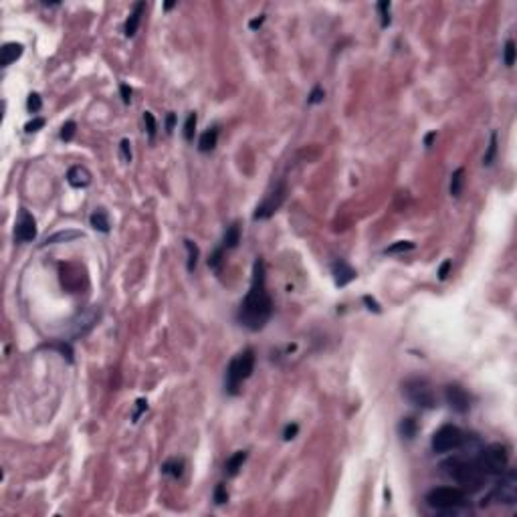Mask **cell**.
<instances>
[{"label":"cell","mask_w":517,"mask_h":517,"mask_svg":"<svg viewBox=\"0 0 517 517\" xmlns=\"http://www.w3.org/2000/svg\"><path fill=\"white\" fill-rule=\"evenodd\" d=\"M265 263L261 259L255 261L253 267V281L251 289L239 307V323L251 331H259L267 325V321L273 316V299L265 285Z\"/></svg>","instance_id":"obj_1"},{"label":"cell","mask_w":517,"mask_h":517,"mask_svg":"<svg viewBox=\"0 0 517 517\" xmlns=\"http://www.w3.org/2000/svg\"><path fill=\"white\" fill-rule=\"evenodd\" d=\"M440 469H442V473L446 475V477H451L453 481H457L461 487H463V491H479L481 487H483V471L477 467V463L475 461H465V459H459V457H455V459H448V461H444L442 465H440Z\"/></svg>","instance_id":"obj_2"},{"label":"cell","mask_w":517,"mask_h":517,"mask_svg":"<svg viewBox=\"0 0 517 517\" xmlns=\"http://www.w3.org/2000/svg\"><path fill=\"white\" fill-rule=\"evenodd\" d=\"M255 370V350L246 348L231 359L224 376V388L229 394H239L240 382H244Z\"/></svg>","instance_id":"obj_3"},{"label":"cell","mask_w":517,"mask_h":517,"mask_svg":"<svg viewBox=\"0 0 517 517\" xmlns=\"http://www.w3.org/2000/svg\"><path fill=\"white\" fill-rule=\"evenodd\" d=\"M475 463L483 471V475H501L509 465V451L505 444L493 442V444L481 448Z\"/></svg>","instance_id":"obj_4"},{"label":"cell","mask_w":517,"mask_h":517,"mask_svg":"<svg viewBox=\"0 0 517 517\" xmlns=\"http://www.w3.org/2000/svg\"><path fill=\"white\" fill-rule=\"evenodd\" d=\"M402 394L406 400L418 408H435L437 406V394L433 390V384L426 378H408L402 384Z\"/></svg>","instance_id":"obj_5"},{"label":"cell","mask_w":517,"mask_h":517,"mask_svg":"<svg viewBox=\"0 0 517 517\" xmlns=\"http://www.w3.org/2000/svg\"><path fill=\"white\" fill-rule=\"evenodd\" d=\"M426 503L444 513H457L465 503V491L459 487H437L426 495Z\"/></svg>","instance_id":"obj_6"},{"label":"cell","mask_w":517,"mask_h":517,"mask_svg":"<svg viewBox=\"0 0 517 517\" xmlns=\"http://www.w3.org/2000/svg\"><path fill=\"white\" fill-rule=\"evenodd\" d=\"M465 442V435L459 426L455 424H444L440 426L437 433L433 435V451L435 453H448V451H457L461 448Z\"/></svg>","instance_id":"obj_7"},{"label":"cell","mask_w":517,"mask_h":517,"mask_svg":"<svg viewBox=\"0 0 517 517\" xmlns=\"http://www.w3.org/2000/svg\"><path fill=\"white\" fill-rule=\"evenodd\" d=\"M285 194H287V188H285V182H281V184H277V186L265 196V200L257 206L253 218H255V220H267V218H271L279 208H281V204H283V200H285Z\"/></svg>","instance_id":"obj_8"},{"label":"cell","mask_w":517,"mask_h":517,"mask_svg":"<svg viewBox=\"0 0 517 517\" xmlns=\"http://www.w3.org/2000/svg\"><path fill=\"white\" fill-rule=\"evenodd\" d=\"M505 475H501L499 483L495 485V491H493V497L499 501V503H515L517 499V475L515 471H503Z\"/></svg>","instance_id":"obj_9"},{"label":"cell","mask_w":517,"mask_h":517,"mask_svg":"<svg viewBox=\"0 0 517 517\" xmlns=\"http://www.w3.org/2000/svg\"><path fill=\"white\" fill-rule=\"evenodd\" d=\"M14 237L18 242H33L37 239V220L29 210H20L18 220H16V229H14Z\"/></svg>","instance_id":"obj_10"},{"label":"cell","mask_w":517,"mask_h":517,"mask_svg":"<svg viewBox=\"0 0 517 517\" xmlns=\"http://www.w3.org/2000/svg\"><path fill=\"white\" fill-rule=\"evenodd\" d=\"M444 396H446L448 406H451L455 412H459V414L469 412V408H471V398L465 392V388H461L459 384H448L446 390H444Z\"/></svg>","instance_id":"obj_11"},{"label":"cell","mask_w":517,"mask_h":517,"mask_svg":"<svg viewBox=\"0 0 517 517\" xmlns=\"http://www.w3.org/2000/svg\"><path fill=\"white\" fill-rule=\"evenodd\" d=\"M97 319H99V309H89V311L81 313L79 318L73 319V323H71V333H73V338H83V335H87V333L95 327Z\"/></svg>","instance_id":"obj_12"},{"label":"cell","mask_w":517,"mask_h":517,"mask_svg":"<svg viewBox=\"0 0 517 517\" xmlns=\"http://www.w3.org/2000/svg\"><path fill=\"white\" fill-rule=\"evenodd\" d=\"M67 182L73 188H85V186L91 184V172L85 166H73L67 172Z\"/></svg>","instance_id":"obj_13"},{"label":"cell","mask_w":517,"mask_h":517,"mask_svg":"<svg viewBox=\"0 0 517 517\" xmlns=\"http://www.w3.org/2000/svg\"><path fill=\"white\" fill-rule=\"evenodd\" d=\"M331 271H333V279H335V285H338V287H346L350 281L356 279V271H354L346 261H335Z\"/></svg>","instance_id":"obj_14"},{"label":"cell","mask_w":517,"mask_h":517,"mask_svg":"<svg viewBox=\"0 0 517 517\" xmlns=\"http://www.w3.org/2000/svg\"><path fill=\"white\" fill-rule=\"evenodd\" d=\"M144 10H146V2H136V4H133V10L129 12V16H127V20H125V29H123L127 39H131V37L138 33V27H140V20H142Z\"/></svg>","instance_id":"obj_15"},{"label":"cell","mask_w":517,"mask_h":517,"mask_svg":"<svg viewBox=\"0 0 517 517\" xmlns=\"http://www.w3.org/2000/svg\"><path fill=\"white\" fill-rule=\"evenodd\" d=\"M216 142H218V127H210L206 129L198 140V150L200 152H212L216 148Z\"/></svg>","instance_id":"obj_16"},{"label":"cell","mask_w":517,"mask_h":517,"mask_svg":"<svg viewBox=\"0 0 517 517\" xmlns=\"http://www.w3.org/2000/svg\"><path fill=\"white\" fill-rule=\"evenodd\" d=\"M244 461H246V451H237L233 457H229V461H227V465H224V473H227L229 477H235L240 469H242Z\"/></svg>","instance_id":"obj_17"},{"label":"cell","mask_w":517,"mask_h":517,"mask_svg":"<svg viewBox=\"0 0 517 517\" xmlns=\"http://www.w3.org/2000/svg\"><path fill=\"white\" fill-rule=\"evenodd\" d=\"M20 55H23V44H18V42H6L2 47V67H8L10 63H14Z\"/></svg>","instance_id":"obj_18"},{"label":"cell","mask_w":517,"mask_h":517,"mask_svg":"<svg viewBox=\"0 0 517 517\" xmlns=\"http://www.w3.org/2000/svg\"><path fill=\"white\" fill-rule=\"evenodd\" d=\"M89 222H91V227H93L95 231H99V233H109V216H107V212H105L103 208H97V210L91 214Z\"/></svg>","instance_id":"obj_19"},{"label":"cell","mask_w":517,"mask_h":517,"mask_svg":"<svg viewBox=\"0 0 517 517\" xmlns=\"http://www.w3.org/2000/svg\"><path fill=\"white\" fill-rule=\"evenodd\" d=\"M239 242H240V224L239 222H233V224L227 229L224 237H222V249H224V251L235 249Z\"/></svg>","instance_id":"obj_20"},{"label":"cell","mask_w":517,"mask_h":517,"mask_svg":"<svg viewBox=\"0 0 517 517\" xmlns=\"http://www.w3.org/2000/svg\"><path fill=\"white\" fill-rule=\"evenodd\" d=\"M162 473L170 475L172 479H180L184 475V461L182 459H170L162 465Z\"/></svg>","instance_id":"obj_21"},{"label":"cell","mask_w":517,"mask_h":517,"mask_svg":"<svg viewBox=\"0 0 517 517\" xmlns=\"http://www.w3.org/2000/svg\"><path fill=\"white\" fill-rule=\"evenodd\" d=\"M416 420L412 418V416H408V418H402V422L398 424V433H400V437L402 438H408V440H412V438L416 437Z\"/></svg>","instance_id":"obj_22"},{"label":"cell","mask_w":517,"mask_h":517,"mask_svg":"<svg viewBox=\"0 0 517 517\" xmlns=\"http://www.w3.org/2000/svg\"><path fill=\"white\" fill-rule=\"evenodd\" d=\"M463 182H465V170L459 168V170H455L453 176H451V196H453V198H459V196H461Z\"/></svg>","instance_id":"obj_23"},{"label":"cell","mask_w":517,"mask_h":517,"mask_svg":"<svg viewBox=\"0 0 517 517\" xmlns=\"http://www.w3.org/2000/svg\"><path fill=\"white\" fill-rule=\"evenodd\" d=\"M83 237L79 231H61V233H57V235H53V237H47L42 244H57V242H69V240L73 239H79Z\"/></svg>","instance_id":"obj_24"},{"label":"cell","mask_w":517,"mask_h":517,"mask_svg":"<svg viewBox=\"0 0 517 517\" xmlns=\"http://www.w3.org/2000/svg\"><path fill=\"white\" fill-rule=\"evenodd\" d=\"M184 246H186V251H188V271L190 273H194V269H196V265H198V246L192 242L190 239L184 240Z\"/></svg>","instance_id":"obj_25"},{"label":"cell","mask_w":517,"mask_h":517,"mask_svg":"<svg viewBox=\"0 0 517 517\" xmlns=\"http://www.w3.org/2000/svg\"><path fill=\"white\" fill-rule=\"evenodd\" d=\"M196 114H188V118L184 121V140L186 142H192L194 140V131H196Z\"/></svg>","instance_id":"obj_26"},{"label":"cell","mask_w":517,"mask_h":517,"mask_svg":"<svg viewBox=\"0 0 517 517\" xmlns=\"http://www.w3.org/2000/svg\"><path fill=\"white\" fill-rule=\"evenodd\" d=\"M495 154H497V131L491 133L489 148H487V154H485V158H483V164H485V166H491L493 160H495Z\"/></svg>","instance_id":"obj_27"},{"label":"cell","mask_w":517,"mask_h":517,"mask_svg":"<svg viewBox=\"0 0 517 517\" xmlns=\"http://www.w3.org/2000/svg\"><path fill=\"white\" fill-rule=\"evenodd\" d=\"M412 249H414V242H410V240H398L392 246H388L384 253L386 255H394V253H406V251H412Z\"/></svg>","instance_id":"obj_28"},{"label":"cell","mask_w":517,"mask_h":517,"mask_svg":"<svg viewBox=\"0 0 517 517\" xmlns=\"http://www.w3.org/2000/svg\"><path fill=\"white\" fill-rule=\"evenodd\" d=\"M503 61H505V65H507V67H513V63H515V42H513L511 39L505 42Z\"/></svg>","instance_id":"obj_29"},{"label":"cell","mask_w":517,"mask_h":517,"mask_svg":"<svg viewBox=\"0 0 517 517\" xmlns=\"http://www.w3.org/2000/svg\"><path fill=\"white\" fill-rule=\"evenodd\" d=\"M75 131H77V123L75 121H65L63 127H61V140L71 142L73 136H75Z\"/></svg>","instance_id":"obj_30"},{"label":"cell","mask_w":517,"mask_h":517,"mask_svg":"<svg viewBox=\"0 0 517 517\" xmlns=\"http://www.w3.org/2000/svg\"><path fill=\"white\" fill-rule=\"evenodd\" d=\"M144 121H146V129H148V136H150V140H154V138H156V129H158L154 114H152V111H146V114H144Z\"/></svg>","instance_id":"obj_31"},{"label":"cell","mask_w":517,"mask_h":517,"mask_svg":"<svg viewBox=\"0 0 517 517\" xmlns=\"http://www.w3.org/2000/svg\"><path fill=\"white\" fill-rule=\"evenodd\" d=\"M378 10H380V16H382V27L386 29L390 25V2L388 0L378 2Z\"/></svg>","instance_id":"obj_32"},{"label":"cell","mask_w":517,"mask_h":517,"mask_svg":"<svg viewBox=\"0 0 517 517\" xmlns=\"http://www.w3.org/2000/svg\"><path fill=\"white\" fill-rule=\"evenodd\" d=\"M40 107H42L40 95L39 93H31V95H29V99H27V109H29L31 114H39Z\"/></svg>","instance_id":"obj_33"},{"label":"cell","mask_w":517,"mask_h":517,"mask_svg":"<svg viewBox=\"0 0 517 517\" xmlns=\"http://www.w3.org/2000/svg\"><path fill=\"white\" fill-rule=\"evenodd\" d=\"M146 410H148V400H146V398H138V400H136V410H133V414H131V422H138L140 416H142Z\"/></svg>","instance_id":"obj_34"},{"label":"cell","mask_w":517,"mask_h":517,"mask_svg":"<svg viewBox=\"0 0 517 517\" xmlns=\"http://www.w3.org/2000/svg\"><path fill=\"white\" fill-rule=\"evenodd\" d=\"M227 501H229L227 487H224V483H218L216 489H214V503H216V505H222V503H227Z\"/></svg>","instance_id":"obj_35"},{"label":"cell","mask_w":517,"mask_h":517,"mask_svg":"<svg viewBox=\"0 0 517 517\" xmlns=\"http://www.w3.org/2000/svg\"><path fill=\"white\" fill-rule=\"evenodd\" d=\"M222 255H224V249H222V246H218V249L210 255V259H208V267H210V269H218V267H220V263H222Z\"/></svg>","instance_id":"obj_36"},{"label":"cell","mask_w":517,"mask_h":517,"mask_svg":"<svg viewBox=\"0 0 517 517\" xmlns=\"http://www.w3.org/2000/svg\"><path fill=\"white\" fill-rule=\"evenodd\" d=\"M120 154H121V160H123L125 164H129V162H131V144H129V140H127V138H123V140H121Z\"/></svg>","instance_id":"obj_37"},{"label":"cell","mask_w":517,"mask_h":517,"mask_svg":"<svg viewBox=\"0 0 517 517\" xmlns=\"http://www.w3.org/2000/svg\"><path fill=\"white\" fill-rule=\"evenodd\" d=\"M51 348H53V350H59V352H61V354H63V356H65L67 359L73 358V350H71V346H69V344H63V342H59V344H53Z\"/></svg>","instance_id":"obj_38"},{"label":"cell","mask_w":517,"mask_h":517,"mask_svg":"<svg viewBox=\"0 0 517 517\" xmlns=\"http://www.w3.org/2000/svg\"><path fill=\"white\" fill-rule=\"evenodd\" d=\"M42 125H44V120H42V118H35V120H31L29 123H27V125H25V131H27V133L39 131Z\"/></svg>","instance_id":"obj_39"},{"label":"cell","mask_w":517,"mask_h":517,"mask_svg":"<svg viewBox=\"0 0 517 517\" xmlns=\"http://www.w3.org/2000/svg\"><path fill=\"white\" fill-rule=\"evenodd\" d=\"M323 97H325V91H323L321 87H316V89L309 93L307 101H309V103H321V101H323Z\"/></svg>","instance_id":"obj_40"},{"label":"cell","mask_w":517,"mask_h":517,"mask_svg":"<svg viewBox=\"0 0 517 517\" xmlns=\"http://www.w3.org/2000/svg\"><path fill=\"white\" fill-rule=\"evenodd\" d=\"M297 433H299V426L293 422V424H287L285 426V431H283V438L285 440H293V438L297 437Z\"/></svg>","instance_id":"obj_41"},{"label":"cell","mask_w":517,"mask_h":517,"mask_svg":"<svg viewBox=\"0 0 517 517\" xmlns=\"http://www.w3.org/2000/svg\"><path fill=\"white\" fill-rule=\"evenodd\" d=\"M451 265H453V263H451V261H448V259H446V261H444V263H442V265H440V269H438V279H440V281H444V279L448 277V271H451Z\"/></svg>","instance_id":"obj_42"},{"label":"cell","mask_w":517,"mask_h":517,"mask_svg":"<svg viewBox=\"0 0 517 517\" xmlns=\"http://www.w3.org/2000/svg\"><path fill=\"white\" fill-rule=\"evenodd\" d=\"M120 93H121V99H123V103H129V101H131V89H129L125 83H121V85H120Z\"/></svg>","instance_id":"obj_43"},{"label":"cell","mask_w":517,"mask_h":517,"mask_svg":"<svg viewBox=\"0 0 517 517\" xmlns=\"http://www.w3.org/2000/svg\"><path fill=\"white\" fill-rule=\"evenodd\" d=\"M263 23H265V14H261V16H257V18H253V20L249 23V29H251V31H257V29H261V27H263Z\"/></svg>","instance_id":"obj_44"},{"label":"cell","mask_w":517,"mask_h":517,"mask_svg":"<svg viewBox=\"0 0 517 517\" xmlns=\"http://www.w3.org/2000/svg\"><path fill=\"white\" fill-rule=\"evenodd\" d=\"M364 303L368 305V309H370V311H376V313H380V305H378V303H376L372 297H368V295H366V297H364Z\"/></svg>","instance_id":"obj_45"},{"label":"cell","mask_w":517,"mask_h":517,"mask_svg":"<svg viewBox=\"0 0 517 517\" xmlns=\"http://www.w3.org/2000/svg\"><path fill=\"white\" fill-rule=\"evenodd\" d=\"M174 123H176V116H174V114H168V118H166V131H168V133L174 129Z\"/></svg>","instance_id":"obj_46"},{"label":"cell","mask_w":517,"mask_h":517,"mask_svg":"<svg viewBox=\"0 0 517 517\" xmlns=\"http://www.w3.org/2000/svg\"><path fill=\"white\" fill-rule=\"evenodd\" d=\"M437 138V131H431V133H426V138H424V146L426 148H431L433 146V140Z\"/></svg>","instance_id":"obj_47"},{"label":"cell","mask_w":517,"mask_h":517,"mask_svg":"<svg viewBox=\"0 0 517 517\" xmlns=\"http://www.w3.org/2000/svg\"><path fill=\"white\" fill-rule=\"evenodd\" d=\"M174 6H176V2H166V4H164V10H172Z\"/></svg>","instance_id":"obj_48"}]
</instances>
